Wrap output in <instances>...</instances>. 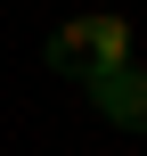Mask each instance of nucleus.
I'll return each mask as SVG.
<instances>
[{"instance_id": "obj_2", "label": "nucleus", "mask_w": 147, "mask_h": 156, "mask_svg": "<svg viewBox=\"0 0 147 156\" xmlns=\"http://www.w3.org/2000/svg\"><path fill=\"white\" fill-rule=\"evenodd\" d=\"M82 99H90L106 123L147 132V66H106V74H90V82H82Z\"/></svg>"}, {"instance_id": "obj_1", "label": "nucleus", "mask_w": 147, "mask_h": 156, "mask_svg": "<svg viewBox=\"0 0 147 156\" xmlns=\"http://www.w3.org/2000/svg\"><path fill=\"white\" fill-rule=\"evenodd\" d=\"M41 58H49V74H65V82H90V74H106V66H131V16H115V8L65 16V25L41 41Z\"/></svg>"}]
</instances>
